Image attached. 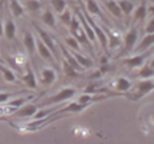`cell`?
Wrapping results in <instances>:
<instances>
[{
	"label": "cell",
	"mask_w": 154,
	"mask_h": 144,
	"mask_svg": "<svg viewBox=\"0 0 154 144\" xmlns=\"http://www.w3.org/2000/svg\"><path fill=\"white\" fill-rule=\"evenodd\" d=\"M51 5L56 13H62L66 9V0H51Z\"/></svg>",
	"instance_id": "obj_23"
},
{
	"label": "cell",
	"mask_w": 154,
	"mask_h": 144,
	"mask_svg": "<svg viewBox=\"0 0 154 144\" xmlns=\"http://www.w3.org/2000/svg\"><path fill=\"white\" fill-rule=\"evenodd\" d=\"M5 36L7 39H14L16 38V25L12 17H9L6 20V25H5Z\"/></svg>",
	"instance_id": "obj_15"
},
{
	"label": "cell",
	"mask_w": 154,
	"mask_h": 144,
	"mask_svg": "<svg viewBox=\"0 0 154 144\" xmlns=\"http://www.w3.org/2000/svg\"><path fill=\"white\" fill-rule=\"evenodd\" d=\"M79 28H81L79 19H78V17H72V20H71V23H69V29H71V33L76 32V30H78Z\"/></svg>",
	"instance_id": "obj_31"
},
{
	"label": "cell",
	"mask_w": 154,
	"mask_h": 144,
	"mask_svg": "<svg viewBox=\"0 0 154 144\" xmlns=\"http://www.w3.org/2000/svg\"><path fill=\"white\" fill-rule=\"evenodd\" d=\"M72 17H74V16H72V13H71V10H66V9H65V10L60 13L59 19L65 26H69V23H71V20H72Z\"/></svg>",
	"instance_id": "obj_28"
},
{
	"label": "cell",
	"mask_w": 154,
	"mask_h": 144,
	"mask_svg": "<svg viewBox=\"0 0 154 144\" xmlns=\"http://www.w3.org/2000/svg\"><path fill=\"white\" fill-rule=\"evenodd\" d=\"M12 98H16V94L14 92H0V104H6L9 100Z\"/></svg>",
	"instance_id": "obj_30"
},
{
	"label": "cell",
	"mask_w": 154,
	"mask_h": 144,
	"mask_svg": "<svg viewBox=\"0 0 154 144\" xmlns=\"http://www.w3.org/2000/svg\"><path fill=\"white\" fill-rule=\"evenodd\" d=\"M117 3H118V6H120L122 14L130 16V14L133 13V10H134V5H133V2H131V0H120V2H117Z\"/></svg>",
	"instance_id": "obj_18"
},
{
	"label": "cell",
	"mask_w": 154,
	"mask_h": 144,
	"mask_svg": "<svg viewBox=\"0 0 154 144\" xmlns=\"http://www.w3.org/2000/svg\"><path fill=\"white\" fill-rule=\"evenodd\" d=\"M131 85H133V82L127 78H118L117 79V89L120 92H127L128 89L131 88Z\"/></svg>",
	"instance_id": "obj_21"
},
{
	"label": "cell",
	"mask_w": 154,
	"mask_h": 144,
	"mask_svg": "<svg viewBox=\"0 0 154 144\" xmlns=\"http://www.w3.org/2000/svg\"><path fill=\"white\" fill-rule=\"evenodd\" d=\"M137 76H138V78H143V79L153 78V76H154V68H151V66H144L143 69H140V71H138Z\"/></svg>",
	"instance_id": "obj_24"
},
{
	"label": "cell",
	"mask_w": 154,
	"mask_h": 144,
	"mask_svg": "<svg viewBox=\"0 0 154 144\" xmlns=\"http://www.w3.org/2000/svg\"><path fill=\"white\" fill-rule=\"evenodd\" d=\"M23 45H25V48L26 51L29 52V55L33 56L35 52H36V39H35V36L32 35V32H25V36H23Z\"/></svg>",
	"instance_id": "obj_9"
},
{
	"label": "cell",
	"mask_w": 154,
	"mask_h": 144,
	"mask_svg": "<svg viewBox=\"0 0 154 144\" xmlns=\"http://www.w3.org/2000/svg\"><path fill=\"white\" fill-rule=\"evenodd\" d=\"M133 13H134V22L144 20L146 16H147V6H146L144 3H141L140 6H137L134 10H133Z\"/></svg>",
	"instance_id": "obj_19"
},
{
	"label": "cell",
	"mask_w": 154,
	"mask_h": 144,
	"mask_svg": "<svg viewBox=\"0 0 154 144\" xmlns=\"http://www.w3.org/2000/svg\"><path fill=\"white\" fill-rule=\"evenodd\" d=\"M7 2H9V7H10V12H12L13 16H16V17L23 16L25 9H23V6L20 5L19 0H7Z\"/></svg>",
	"instance_id": "obj_14"
},
{
	"label": "cell",
	"mask_w": 154,
	"mask_h": 144,
	"mask_svg": "<svg viewBox=\"0 0 154 144\" xmlns=\"http://www.w3.org/2000/svg\"><path fill=\"white\" fill-rule=\"evenodd\" d=\"M105 7H107L108 12L112 14V16L118 17V19L122 17V12H121L120 6H118V3H117L115 0H107V2H105Z\"/></svg>",
	"instance_id": "obj_12"
},
{
	"label": "cell",
	"mask_w": 154,
	"mask_h": 144,
	"mask_svg": "<svg viewBox=\"0 0 154 144\" xmlns=\"http://www.w3.org/2000/svg\"><path fill=\"white\" fill-rule=\"evenodd\" d=\"M62 52H63V55H65V58H66V62L75 69V71H81V69H82V66H81L79 63H78V61L75 59V56L72 55L65 46H62Z\"/></svg>",
	"instance_id": "obj_16"
},
{
	"label": "cell",
	"mask_w": 154,
	"mask_h": 144,
	"mask_svg": "<svg viewBox=\"0 0 154 144\" xmlns=\"http://www.w3.org/2000/svg\"><path fill=\"white\" fill-rule=\"evenodd\" d=\"M71 54L75 56V59L78 61V63H79L82 68H91V66L94 65V61H92V59H89L88 56H84L82 54L76 52V51H72Z\"/></svg>",
	"instance_id": "obj_13"
},
{
	"label": "cell",
	"mask_w": 154,
	"mask_h": 144,
	"mask_svg": "<svg viewBox=\"0 0 154 144\" xmlns=\"http://www.w3.org/2000/svg\"><path fill=\"white\" fill-rule=\"evenodd\" d=\"M150 66H151V68H154V56H153V59H151V62H150Z\"/></svg>",
	"instance_id": "obj_38"
},
{
	"label": "cell",
	"mask_w": 154,
	"mask_h": 144,
	"mask_svg": "<svg viewBox=\"0 0 154 144\" xmlns=\"http://www.w3.org/2000/svg\"><path fill=\"white\" fill-rule=\"evenodd\" d=\"M7 61H9V63H10V65H12L13 68H16V69H17V71H19V65H17V63H16V62H14L13 59H12V58H9Z\"/></svg>",
	"instance_id": "obj_34"
},
{
	"label": "cell",
	"mask_w": 154,
	"mask_h": 144,
	"mask_svg": "<svg viewBox=\"0 0 154 144\" xmlns=\"http://www.w3.org/2000/svg\"><path fill=\"white\" fill-rule=\"evenodd\" d=\"M65 42H66V45L69 46V48H72V51H76V52H79V49H81L79 42L76 41L74 36H69V38H66V39H65Z\"/></svg>",
	"instance_id": "obj_29"
},
{
	"label": "cell",
	"mask_w": 154,
	"mask_h": 144,
	"mask_svg": "<svg viewBox=\"0 0 154 144\" xmlns=\"http://www.w3.org/2000/svg\"><path fill=\"white\" fill-rule=\"evenodd\" d=\"M25 6L29 12H38L42 6V3L39 0H25Z\"/></svg>",
	"instance_id": "obj_25"
},
{
	"label": "cell",
	"mask_w": 154,
	"mask_h": 144,
	"mask_svg": "<svg viewBox=\"0 0 154 144\" xmlns=\"http://www.w3.org/2000/svg\"><path fill=\"white\" fill-rule=\"evenodd\" d=\"M87 12L92 14H101L100 6L97 5L95 0H87Z\"/></svg>",
	"instance_id": "obj_26"
},
{
	"label": "cell",
	"mask_w": 154,
	"mask_h": 144,
	"mask_svg": "<svg viewBox=\"0 0 154 144\" xmlns=\"http://www.w3.org/2000/svg\"><path fill=\"white\" fill-rule=\"evenodd\" d=\"M22 81L25 82V85H26L27 88L35 89L36 87H38V82H36V76H35L33 69L30 68L29 65L26 66V74H25V75L22 76Z\"/></svg>",
	"instance_id": "obj_10"
},
{
	"label": "cell",
	"mask_w": 154,
	"mask_h": 144,
	"mask_svg": "<svg viewBox=\"0 0 154 144\" xmlns=\"http://www.w3.org/2000/svg\"><path fill=\"white\" fill-rule=\"evenodd\" d=\"M36 111H38V107L33 105V104H25V105H22L19 110H16L12 114L13 117L16 118H26V117H33L36 114Z\"/></svg>",
	"instance_id": "obj_7"
},
{
	"label": "cell",
	"mask_w": 154,
	"mask_h": 144,
	"mask_svg": "<svg viewBox=\"0 0 154 144\" xmlns=\"http://www.w3.org/2000/svg\"><path fill=\"white\" fill-rule=\"evenodd\" d=\"M146 32H147V33H154V17L147 23V26H146Z\"/></svg>",
	"instance_id": "obj_33"
},
{
	"label": "cell",
	"mask_w": 154,
	"mask_h": 144,
	"mask_svg": "<svg viewBox=\"0 0 154 144\" xmlns=\"http://www.w3.org/2000/svg\"><path fill=\"white\" fill-rule=\"evenodd\" d=\"M153 89H154V76L153 78H147V79H141V81L137 82V85L134 88V94L130 95V98H133V100L143 98L147 94H150Z\"/></svg>",
	"instance_id": "obj_3"
},
{
	"label": "cell",
	"mask_w": 154,
	"mask_h": 144,
	"mask_svg": "<svg viewBox=\"0 0 154 144\" xmlns=\"http://www.w3.org/2000/svg\"><path fill=\"white\" fill-rule=\"evenodd\" d=\"M75 92H76L75 88H69V87L60 89L59 92H56L55 95L49 97L43 103H40V107H49V105H54V104H60L63 101H68V100H71L75 95Z\"/></svg>",
	"instance_id": "obj_1"
},
{
	"label": "cell",
	"mask_w": 154,
	"mask_h": 144,
	"mask_svg": "<svg viewBox=\"0 0 154 144\" xmlns=\"http://www.w3.org/2000/svg\"><path fill=\"white\" fill-rule=\"evenodd\" d=\"M42 84L43 85H52V84L56 81V72H55V69L52 68H46L42 71Z\"/></svg>",
	"instance_id": "obj_11"
},
{
	"label": "cell",
	"mask_w": 154,
	"mask_h": 144,
	"mask_svg": "<svg viewBox=\"0 0 154 144\" xmlns=\"http://www.w3.org/2000/svg\"><path fill=\"white\" fill-rule=\"evenodd\" d=\"M42 22L48 25V26H51V28H55L56 26V19H55V14L54 12H51V9H46L43 14H42Z\"/></svg>",
	"instance_id": "obj_17"
},
{
	"label": "cell",
	"mask_w": 154,
	"mask_h": 144,
	"mask_svg": "<svg viewBox=\"0 0 154 144\" xmlns=\"http://www.w3.org/2000/svg\"><path fill=\"white\" fill-rule=\"evenodd\" d=\"M29 101V97H23V98H16V100H9L7 101V105L12 107V108H16V107H22L23 104H26Z\"/></svg>",
	"instance_id": "obj_27"
},
{
	"label": "cell",
	"mask_w": 154,
	"mask_h": 144,
	"mask_svg": "<svg viewBox=\"0 0 154 144\" xmlns=\"http://www.w3.org/2000/svg\"><path fill=\"white\" fill-rule=\"evenodd\" d=\"M33 28L36 29V32H38V35H39V39L45 45H46L48 48H49V51L54 54V56H56V59H59L58 56H59V54H58V49H56V45H55V42H54V39H52V36L48 33L46 30H43L42 28H39L38 25H36V22H33Z\"/></svg>",
	"instance_id": "obj_4"
},
{
	"label": "cell",
	"mask_w": 154,
	"mask_h": 144,
	"mask_svg": "<svg viewBox=\"0 0 154 144\" xmlns=\"http://www.w3.org/2000/svg\"><path fill=\"white\" fill-rule=\"evenodd\" d=\"M147 13H150V14H151V16L154 17V5H151V6L147 7Z\"/></svg>",
	"instance_id": "obj_35"
},
{
	"label": "cell",
	"mask_w": 154,
	"mask_h": 144,
	"mask_svg": "<svg viewBox=\"0 0 154 144\" xmlns=\"http://www.w3.org/2000/svg\"><path fill=\"white\" fill-rule=\"evenodd\" d=\"M104 32H105V35H107V38H108V46H109V48H117L121 42L120 36H117V35L112 33V32L108 30V29H104Z\"/></svg>",
	"instance_id": "obj_20"
},
{
	"label": "cell",
	"mask_w": 154,
	"mask_h": 144,
	"mask_svg": "<svg viewBox=\"0 0 154 144\" xmlns=\"http://www.w3.org/2000/svg\"><path fill=\"white\" fill-rule=\"evenodd\" d=\"M36 51L39 52V56H40V58H43L45 61L51 62L52 65H56V61H55L54 54L49 51V48H48L46 45L40 41V39H39V41H36Z\"/></svg>",
	"instance_id": "obj_6"
},
{
	"label": "cell",
	"mask_w": 154,
	"mask_h": 144,
	"mask_svg": "<svg viewBox=\"0 0 154 144\" xmlns=\"http://www.w3.org/2000/svg\"><path fill=\"white\" fill-rule=\"evenodd\" d=\"M5 35V29H3V25H2V19H0V38Z\"/></svg>",
	"instance_id": "obj_36"
},
{
	"label": "cell",
	"mask_w": 154,
	"mask_h": 144,
	"mask_svg": "<svg viewBox=\"0 0 154 144\" xmlns=\"http://www.w3.org/2000/svg\"><path fill=\"white\" fill-rule=\"evenodd\" d=\"M63 65H65V71H66V74L69 76H76V75H78V74H76V71H75V69L72 68V66H71L66 61H65V63H63Z\"/></svg>",
	"instance_id": "obj_32"
},
{
	"label": "cell",
	"mask_w": 154,
	"mask_h": 144,
	"mask_svg": "<svg viewBox=\"0 0 154 144\" xmlns=\"http://www.w3.org/2000/svg\"><path fill=\"white\" fill-rule=\"evenodd\" d=\"M151 54H153V52H151V48H150L148 51L143 52V54H137V55L130 56V58H124L122 62H124L127 66H130V68H138V66H141V65L146 62L147 56H150Z\"/></svg>",
	"instance_id": "obj_5"
},
{
	"label": "cell",
	"mask_w": 154,
	"mask_h": 144,
	"mask_svg": "<svg viewBox=\"0 0 154 144\" xmlns=\"http://www.w3.org/2000/svg\"><path fill=\"white\" fill-rule=\"evenodd\" d=\"M0 72L5 76V81H9V82H14L16 81V75L12 72V69L5 66V65H0Z\"/></svg>",
	"instance_id": "obj_22"
},
{
	"label": "cell",
	"mask_w": 154,
	"mask_h": 144,
	"mask_svg": "<svg viewBox=\"0 0 154 144\" xmlns=\"http://www.w3.org/2000/svg\"><path fill=\"white\" fill-rule=\"evenodd\" d=\"M153 46H154V33H147L140 41L138 45H135L134 51L137 54H141V52H146L150 48H153Z\"/></svg>",
	"instance_id": "obj_8"
},
{
	"label": "cell",
	"mask_w": 154,
	"mask_h": 144,
	"mask_svg": "<svg viewBox=\"0 0 154 144\" xmlns=\"http://www.w3.org/2000/svg\"><path fill=\"white\" fill-rule=\"evenodd\" d=\"M137 41H138V30L135 26H133L124 36V48L118 54V58H122L124 55H128L130 52H133L137 45Z\"/></svg>",
	"instance_id": "obj_2"
},
{
	"label": "cell",
	"mask_w": 154,
	"mask_h": 144,
	"mask_svg": "<svg viewBox=\"0 0 154 144\" xmlns=\"http://www.w3.org/2000/svg\"><path fill=\"white\" fill-rule=\"evenodd\" d=\"M3 5H5V0H0V14H2V10H3Z\"/></svg>",
	"instance_id": "obj_37"
}]
</instances>
